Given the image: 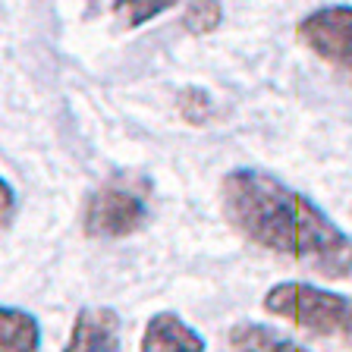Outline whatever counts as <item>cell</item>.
<instances>
[{
  "label": "cell",
  "instance_id": "6",
  "mask_svg": "<svg viewBox=\"0 0 352 352\" xmlns=\"http://www.w3.org/2000/svg\"><path fill=\"white\" fill-rule=\"evenodd\" d=\"M142 352H205V337L176 311H161L148 318L142 333Z\"/></svg>",
  "mask_w": 352,
  "mask_h": 352
},
{
  "label": "cell",
  "instance_id": "12",
  "mask_svg": "<svg viewBox=\"0 0 352 352\" xmlns=\"http://www.w3.org/2000/svg\"><path fill=\"white\" fill-rule=\"evenodd\" d=\"M0 195H3V227H10L13 211H16V192H13V186H10L7 179L0 183Z\"/></svg>",
  "mask_w": 352,
  "mask_h": 352
},
{
  "label": "cell",
  "instance_id": "7",
  "mask_svg": "<svg viewBox=\"0 0 352 352\" xmlns=\"http://www.w3.org/2000/svg\"><path fill=\"white\" fill-rule=\"evenodd\" d=\"M41 346V327L38 318L22 308H0V352H38Z\"/></svg>",
  "mask_w": 352,
  "mask_h": 352
},
{
  "label": "cell",
  "instance_id": "8",
  "mask_svg": "<svg viewBox=\"0 0 352 352\" xmlns=\"http://www.w3.org/2000/svg\"><path fill=\"white\" fill-rule=\"evenodd\" d=\"M230 352H308V349L299 346L296 340L277 333V330L264 327V324L242 321L233 324V330H230Z\"/></svg>",
  "mask_w": 352,
  "mask_h": 352
},
{
  "label": "cell",
  "instance_id": "10",
  "mask_svg": "<svg viewBox=\"0 0 352 352\" xmlns=\"http://www.w3.org/2000/svg\"><path fill=\"white\" fill-rule=\"evenodd\" d=\"M223 19V10H220L217 0H189V7L183 10V25L192 35H208L214 32Z\"/></svg>",
  "mask_w": 352,
  "mask_h": 352
},
{
  "label": "cell",
  "instance_id": "1",
  "mask_svg": "<svg viewBox=\"0 0 352 352\" xmlns=\"http://www.w3.org/2000/svg\"><path fill=\"white\" fill-rule=\"evenodd\" d=\"M227 223L258 249L286 255L321 277H352V239L308 195L261 170H230L220 183Z\"/></svg>",
  "mask_w": 352,
  "mask_h": 352
},
{
  "label": "cell",
  "instance_id": "9",
  "mask_svg": "<svg viewBox=\"0 0 352 352\" xmlns=\"http://www.w3.org/2000/svg\"><path fill=\"white\" fill-rule=\"evenodd\" d=\"M176 3H179V0H113V19H117L123 29H139V25L151 22L154 16L167 13Z\"/></svg>",
  "mask_w": 352,
  "mask_h": 352
},
{
  "label": "cell",
  "instance_id": "3",
  "mask_svg": "<svg viewBox=\"0 0 352 352\" xmlns=\"http://www.w3.org/2000/svg\"><path fill=\"white\" fill-rule=\"evenodd\" d=\"M151 201V179L145 176H110L82 208V230L95 239H123L145 227Z\"/></svg>",
  "mask_w": 352,
  "mask_h": 352
},
{
  "label": "cell",
  "instance_id": "2",
  "mask_svg": "<svg viewBox=\"0 0 352 352\" xmlns=\"http://www.w3.org/2000/svg\"><path fill=\"white\" fill-rule=\"evenodd\" d=\"M264 311L274 318L296 324V327L315 333V337H330L352 343V299L340 293H330L311 283H277L264 293Z\"/></svg>",
  "mask_w": 352,
  "mask_h": 352
},
{
  "label": "cell",
  "instance_id": "11",
  "mask_svg": "<svg viewBox=\"0 0 352 352\" xmlns=\"http://www.w3.org/2000/svg\"><path fill=\"white\" fill-rule=\"evenodd\" d=\"M179 113H183L192 126L205 123V117L211 113V98H208V91H201V88H186L183 95H179Z\"/></svg>",
  "mask_w": 352,
  "mask_h": 352
},
{
  "label": "cell",
  "instance_id": "4",
  "mask_svg": "<svg viewBox=\"0 0 352 352\" xmlns=\"http://www.w3.org/2000/svg\"><path fill=\"white\" fill-rule=\"evenodd\" d=\"M296 35L308 51L333 69L352 76V7H318L296 25Z\"/></svg>",
  "mask_w": 352,
  "mask_h": 352
},
{
  "label": "cell",
  "instance_id": "5",
  "mask_svg": "<svg viewBox=\"0 0 352 352\" xmlns=\"http://www.w3.org/2000/svg\"><path fill=\"white\" fill-rule=\"evenodd\" d=\"M63 352H120V315L113 308H82Z\"/></svg>",
  "mask_w": 352,
  "mask_h": 352
}]
</instances>
